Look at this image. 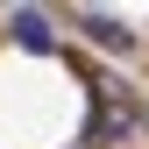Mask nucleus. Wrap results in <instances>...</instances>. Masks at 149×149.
I'll use <instances>...</instances> for the list:
<instances>
[{
	"label": "nucleus",
	"mask_w": 149,
	"mask_h": 149,
	"mask_svg": "<svg viewBox=\"0 0 149 149\" xmlns=\"http://www.w3.org/2000/svg\"><path fill=\"white\" fill-rule=\"evenodd\" d=\"M14 36H22V50H50V22H43L36 7H22V14H14Z\"/></svg>",
	"instance_id": "nucleus-1"
},
{
	"label": "nucleus",
	"mask_w": 149,
	"mask_h": 149,
	"mask_svg": "<svg viewBox=\"0 0 149 149\" xmlns=\"http://www.w3.org/2000/svg\"><path fill=\"white\" fill-rule=\"evenodd\" d=\"M85 36H92V43H107V50H128V29L114 22V14H85Z\"/></svg>",
	"instance_id": "nucleus-2"
}]
</instances>
